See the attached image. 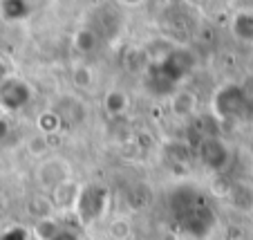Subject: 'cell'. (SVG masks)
Instances as JSON below:
<instances>
[{
    "mask_svg": "<svg viewBox=\"0 0 253 240\" xmlns=\"http://www.w3.org/2000/svg\"><path fill=\"white\" fill-rule=\"evenodd\" d=\"M244 108H247V96L235 86L224 88V90H220V95L215 96V110L222 117H242Z\"/></svg>",
    "mask_w": 253,
    "mask_h": 240,
    "instance_id": "2",
    "label": "cell"
},
{
    "mask_svg": "<svg viewBox=\"0 0 253 240\" xmlns=\"http://www.w3.org/2000/svg\"><path fill=\"white\" fill-rule=\"evenodd\" d=\"M47 148H49V144H47V137H45V135L34 137V140L29 142V153L32 155H45L47 153Z\"/></svg>",
    "mask_w": 253,
    "mask_h": 240,
    "instance_id": "14",
    "label": "cell"
},
{
    "mask_svg": "<svg viewBox=\"0 0 253 240\" xmlns=\"http://www.w3.org/2000/svg\"><path fill=\"white\" fill-rule=\"evenodd\" d=\"M58 234V227L52 218H45V220H39L36 222V236L41 240H54Z\"/></svg>",
    "mask_w": 253,
    "mask_h": 240,
    "instance_id": "11",
    "label": "cell"
},
{
    "mask_svg": "<svg viewBox=\"0 0 253 240\" xmlns=\"http://www.w3.org/2000/svg\"><path fill=\"white\" fill-rule=\"evenodd\" d=\"M54 112L58 115V119L67 121V124H79V121L85 117V108L81 106V101L72 99V96H70V99H63Z\"/></svg>",
    "mask_w": 253,
    "mask_h": 240,
    "instance_id": "5",
    "label": "cell"
},
{
    "mask_svg": "<svg viewBox=\"0 0 253 240\" xmlns=\"http://www.w3.org/2000/svg\"><path fill=\"white\" fill-rule=\"evenodd\" d=\"M74 45H77L81 52H90V49L96 48V34L92 29H81L74 39Z\"/></svg>",
    "mask_w": 253,
    "mask_h": 240,
    "instance_id": "12",
    "label": "cell"
},
{
    "mask_svg": "<svg viewBox=\"0 0 253 240\" xmlns=\"http://www.w3.org/2000/svg\"><path fill=\"white\" fill-rule=\"evenodd\" d=\"M200 155L211 168H222L226 164V159H229V150H226V146L222 144L217 137H209V140L202 144Z\"/></svg>",
    "mask_w": 253,
    "mask_h": 240,
    "instance_id": "4",
    "label": "cell"
},
{
    "mask_svg": "<svg viewBox=\"0 0 253 240\" xmlns=\"http://www.w3.org/2000/svg\"><path fill=\"white\" fill-rule=\"evenodd\" d=\"M233 34L242 41H253V14H238L235 16Z\"/></svg>",
    "mask_w": 253,
    "mask_h": 240,
    "instance_id": "7",
    "label": "cell"
},
{
    "mask_svg": "<svg viewBox=\"0 0 253 240\" xmlns=\"http://www.w3.org/2000/svg\"><path fill=\"white\" fill-rule=\"evenodd\" d=\"M29 213H32L34 218H39V220L52 218V213H54L52 200H49V197H43V195L32 197V202H29Z\"/></svg>",
    "mask_w": 253,
    "mask_h": 240,
    "instance_id": "8",
    "label": "cell"
},
{
    "mask_svg": "<svg viewBox=\"0 0 253 240\" xmlns=\"http://www.w3.org/2000/svg\"><path fill=\"white\" fill-rule=\"evenodd\" d=\"M128 108V96L124 92H110L108 99H105V110L110 115H121V112Z\"/></svg>",
    "mask_w": 253,
    "mask_h": 240,
    "instance_id": "10",
    "label": "cell"
},
{
    "mask_svg": "<svg viewBox=\"0 0 253 240\" xmlns=\"http://www.w3.org/2000/svg\"><path fill=\"white\" fill-rule=\"evenodd\" d=\"M70 178H72V166L63 157H49L45 162H41V166L36 168V182L43 189H49V191L65 184Z\"/></svg>",
    "mask_w": 253,
    "mask_h": 240,
    "instance_id": "1",
    "label": "cell"
},
{
    "mask_svg": "<svg viewBox=\"0 0 253 240\" xmlns=\"http://www.w3.org/2000/svg\"><path fill=\"white\" fill-rule=\"evenodd\" d=\"M5 81V65H2V63H0V83Z\"/></svg>",
    "mask_w": 253,
    "mask_h": 240,
    "instance_id": "15",
    "label": "cell"
},
{
    "mask_svg": "<svg viewBox=\"0 0 253 240\" xmlns=\"http://www.w3.org/2000/svg\"><path fill=\"white\" fill-rule=\"evenodd\" d=\"M130 234H132V227H130V222L126 220V218H117V220H112L110 227H108V236H110L112 240H128Z\"/></svg>",
    "mask_w": 253,
    "mask_h": 240,
    "instance_id": "9",
    "label": "cell"
},
{
    "mask_svg": "<svg viewBox=\"0 0 253 240\" xmlns=\"http://www.w3.org/2000/svg\"><path fill=\"white\" fill-rule=\"evenodd\" d=\"M29 88L23 81H14V79H7V81L0 83V106L7 108V110H18L29 101Z\"/></svg>",
    "mask_w": 253,
    "mask_h": 240,
    "instance_id": "3",
    "label": "cell"
},
{
    "mask_svg": "<svg viewBox=\"0 0 253 240\" xmlns=\"http://www.w3.org/2000/svg\"><path fill=\"white\" fill-rule=\"evenodd\" d=\"M195 103L197 99L191 92H177L175 99H172V110H175L177 117H188L195 112Z\"/></svg>",
    "mask_w": 253,
    "mask_h": 240,
    "instance_id": "6",
    "label": "cell"
},
{
    "mask_svg": "<svg viewBox=\"0 0 253 240\" xmlns=\"http://www.w3.org/2000/svg\"><path fill=\"white\" fill-rule=\"evenodd\" d=\"M58 124H61V119H58L56 112H45V115L39 119V126H41L43 133H52V130H56Z\"/></svg>",
    "mask_w": 253,
    "mask_h": 240,
    "instance_id": "13",
    "label": "cell"
},
{
    "mask_svg": "<svg viewBox=\"0 0 253 240\" xmlns=\"http://www.w3.org/2000/svg\"><path fill=\"white\" fill-rule=\"evenodd\" d=\"M128 2H137V0H128Z\"/></svg>",
    "mask_w": 253,
    "mask_h": 240,
    "instance_id": "16",
    "label": "cell"
}]
</instances>
